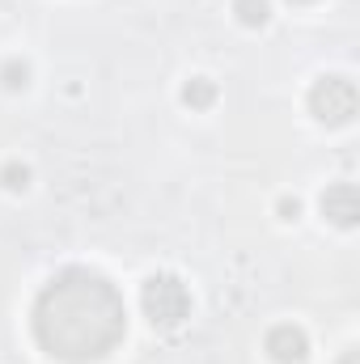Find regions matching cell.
I'll return each mask as SVG.
<instances>
[{
    "label": "cell",
    "instance_id": "cell-1",
    "mask_svg": "<svg viewBox=\"0 0 360 364\" xmlns=\"http://www.w3.org/2000/svg\"><path fill=\"white\" fill-rule=\"evenodd\" d=\"M144 309H149V318L157 326H174L191 309V292L182 288L179 279H170V275H153L144 284Z\"/></svg>",
    "mask_w": 360,
    "mask_h": 364
},
{
    "label": "cell",
    "instance_id": "cell-2",
    "mask_svg": "<svg viewBox=\"0 0 360 364\" xmlns=\"http://www.w3.org/2000/svg\"><path fill=\"white\" fill-rule=\"evenodd\" d=\"M309 106H314V114L327 119V123H348L352 110H356V90H352V81H344V77H322V81L314 85V93H309Z\"/></svg>",
    "mask_w": 360,
    "mask_h": 364
},
{
    "label": "cell",
    "instance_id": "cell-3",
    "mask_svg": "<svg viewBox=\"0 0 360 364\" xmlns=\"http://www.w3.org/2000/svg\"><path fill=\"white\" fill-rule=\"evenodd\" d=\"M268 352H271V360H280V364H301L305 352H309L305 331H297V326H275L268 335Z\"/></svg>",
    "mask_w": 360,
    "mask_h": 364
},
{
    "label": "cell",
    "instance_id": "cell-4",
    "mask_svg": "<svg viewBox=\"0 0 360 364\" xmlns=\"http://www.w3.org/2000/svg\"><path fill=\"white\" fill-rule=\"evenodd\" d=\"M322 212H327L335 225H344V229H348V225L356 220V191H352L348 182H344V186H335V191H327V195H322Z\"/></svg>",
    "mask_w": 360,
    "mask_h": 364
},
{
    "label": "cell",
    "instance_id": "cell-5",
    "mask_svg": "<svg viewBox=\"0 0 360 364\" xmlns=\"http://www.w3.org/2000/svg\"><path fill=\"white\" fill-rule=\"evenodd\" d=\"M233 13H238L242 26H268L271 4L268 0H233Z\"/></svg>",
    "mask_w": 360,
    "mask_h": 364
},
{
    "label": "cell",
    "instance_id": "cell-6",
    "mask_svg": "<svg viewBox=\"0 0 360 364\" xmlns=\"http://www.w3.org/2000/svg\"><path fill=\"white\" fill-rule=\"evenodd\" d=\"M212 97H216V85L208 81V77H195L186 90H182V102L186 106H195V110H203V106H212Z\"/></svg>",
    "mask_w": 360,
    "mask_h": 364
},
{
    "label": "cell",
    "instance_id": "cell-7",
    "mask_svg": "<svg viewBox=\"0 0 360 364\" xmlns=\"http://www.w3.org/2000/svg\"><path fill=\"white\" fill-rule=\"evenodd\" d=\"M0 81H4V90H26V81H30V68H26L21 60H9V64L0 68Z\"/></svg>",
    "mask_w": 360,
    "mask_h": 364
},
{
    "label": "cell",
    "instance_id": "cell-8",
    "mask_svg": "<svg viewBox=\"0 0 360 364\" xmlns=\"http://www.w3.org/2000/svg\"><path fill=\"white\" fill-rule=\"evenodd\" d=\"M4 186H9V191H26V186H30V170H26V166H9V170H4Z\"/></svg>",
    "mask_w": 360,
    "mask_h": 364
},
{
    "label": "cell",
    "instance_id": "cell-9",
    "mask_svg": "<svg viewBox=\"0 0 360 364\" xmlns=\"http://www.w3.org/2000/svg\"><path fill=\"white\" fill-rule=\"evenodd\" d=\"M297 4H305V0H297Z\"/></svg>",
    "mask_w": 360,
    "mask_h": 364
}]
</instances>
